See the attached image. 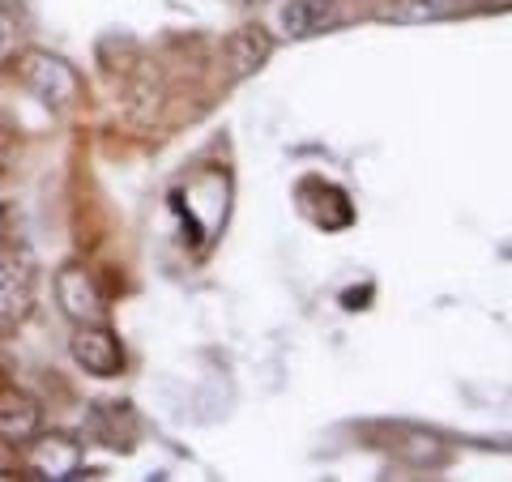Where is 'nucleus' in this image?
<instances>
[{
  "instance_id": "obj_1",
  "label": "nucleus",
  "mask_w": 512,
  "mask_h": 482,
  "mask_svg": "<svg viewBox=\"0 0 512 482\" xmlns=\"http://www.w3.org/2000/svg\"><path fill=\"white\" fill-rule=\"evenodd\" d=\"M35 282H39V261L22 235H9L0 244V329L22 325L35 308Z\"/></svg>"
},
{
  "instance_id": "obj_2",
  "label": "nucleus",
  "mask_w": 512,
  "mask_h": 482,
  "mask_svg": "<svg viewBox=\"0 0 512 482\" xmlns=\"http://www.w3.org/2000/svg\"><path fill=\"white\" fill-rule=\"evenodd\" d=\"M18 77H22V86L47 107H73L77 94H82V82H77L73 64L52 56V52H26L18 60Z\"/></svg>"
},
{
  "instance_id": "obj_3",
  "label": "nucleus",
  "mask_w": 512,
  "mask_h": 482,
  "mask_svg": "<svg viewBox=\"0 0 512 482\" xmlns=\"http://www.w3.org/2000/svg\"><path fill=\"white\" fill-rule=\"evenodd\" d=\"M26 470L30 478L43 482H69L82 474V444L64 431H35V440L26 444Z\"/></svg>"
},
{
  "instance_id": "obj_4",
  "label": "nucleus",
  "mask_w": 512,
  "mask_h": 482,
  "mask_svg": "<svg viewBox=\"0 0 512 482\" xmlns=\"http://www.w3.org/2000/svg\"><path fill=\"white\" fill-rule=\"evenodd\" d=\"M69 355H73V363L82 367V372L99 376V380L120 376V367H124L120 337L111 333L103 320H94V325H77V333L69 337Z\"/></svg>"
},
{
  "instance_id": "obj_5",
  "label": "nucleus",
  "mask_w": 512,
  "mask_h": 482,
  "mask_svg": "<svg viewBox=\"0 0 512 482\" xmlns=\"http://www.w3.org/2000/svg\"><path fill=\"white\" fill-rule=\"evenodd\" d=\"M56 303L73 325H94V320H103V295L82 265H64L56 273Z\"/></svg>"
},
{
  "instance_id": "obj_6",
  "label": "nucleus",
  "mask_w": 512,
  "mask_h": 482,
  "mask_svg": "<svg viewBox=\"0 0 512 482\" xmlns=\"http://www.w3.org/2000/svg\"><path fill=\"white\" fill-rule=\"evenodd\" d=\"M269 56H274V39H269L265 26H239L222 43V64H227L231 82H244V77L261 73Z\"/></svg>"
},
{
  "instance_id": "obj_7",
  "label": "nucleus",
  "mask_w": 512,
  "mask_h": 482,
  "mask_svg": "<svg viewBox=\"0 0 512 482\" xmlns=\"http://www.w3.org/2000/svg\"><path fill=\"white\" fill-rule=\"evenodd\" d=\"M39 427H43V410H39L35 397L18 393V389H5V393H0V440L26 448L30 440H35Z\"/></svg>"
},
{
  "instance_id": "obj_8",
  "label": "nucleus",
  "mask_w": 512,
  "mask_h": 482,
  "mask_svg": "<svg viewBox=\"0 0 512 482\" xmlns=\"http://www.w3.org/2000/svg\"><path fill=\"white\" fill-rule=\"evenodd\" d=\"M278 22L291 39H312L338 22V5L333 0H286L278 9Z\"/></svg>"
},
{
  "instance_id": "obj_9",
  "label": "nucleus",
  "mask_w": 512,
  "mask_h": 482,
  "mask_svg": "<svg viewBox=\"0 0 512 482\" xmlns=\"http://www.w3.org/2000/svg\"><path fill=\"white\" fill-rule=\"evenodd\" d=\"M389 448L402 461L410 465H423V470H436V465L448 461V448L444 440H436L431 431H419V427H393L389 431Z\"/></svg>"
},
{
  "instance_id": "obj_10",
  "label": "nucleus",
  "mask_w": 512,
  "mask_h": 482,
  "mask_svg": "<svg viewBox=\"0 0 512 482\" xmlns=\"http://www.w3.org/2000/svg\"><path fill=\"white\" fill-rule=\"evenodd\" d=\"M461 9V0H389L380 9L384 22H402V26H414V22H440V18H453Z\"/></svg>"
},
{
  "instance_id": "obj_11",
  "label": "nucleus",
  "mask_w": 512,
  "mask_h": 482,
  "mask_svg": "<svg viewBox=\"0 0 512 482\" xmlns=\"http://www.w3.org/2000/svg\"><path fill=\"white\" fill-rule=\"evenodd\" d=\"M22 35H26V30H22V13L13 5H0V56H9Z\"/></svg>"
},
{
  "instance_id": "obj_12",
  "label": "nucleus",
  "mask_w": 512,
  "mask_h": 482,
  "mask_svg": "<svg viewBox=\"0 0 512 482\" xmlns=\"http://www.w3.org/2000/svg\"><path fill=\"white\" fill-rule=\"evenodd\" d=\"M367 299H372V286H363V291H346V295H342V308H350V312L367 308Z\"/></svg>"
}]
</instances>
